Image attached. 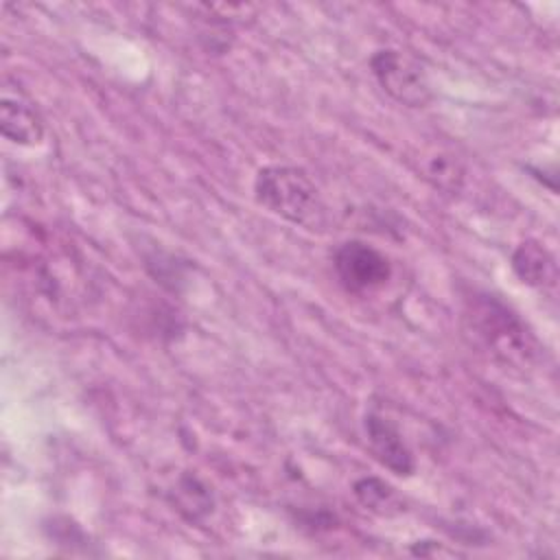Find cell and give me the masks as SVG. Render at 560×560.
I'll return each mask as SVG.
<instances>
[{
    "label": "cell",
    "instance_id": "8",
    "mask_svg": "<svg viewBox=\"0 0 560 560\" xmlns=\"http://www.w3.org/2000/svg\"><path fill=\"white\" fill-rule=\"evenodd\" d=\"M171 505L188 521L201 523L214 508V497L210 488L192 472L177 475L175 483L166 492Z\"/></svg>",
    "mask_w": 560,
    "mask_h": 560
},
{
    "label": "cell",
    "instance_id": "9",
    "mask_svg": "<svg viewBox=\"0 0 560 560\" xmlns=\"http://www.w3.org/2000/svg\"><path fill=\"white\" fill-rule=\"evenodd\" d=\"M357 501L376 512V514H394L400 510V501H398V494L394 492V488L389 483H385L383 479L378 477H363L354 483L352 488Z\"/></svg>",
    "mask_w": 560,
    "mask_h": 560
},
{
    "label": "cell",
    "instance_id": "2",
    "mask_svg": "<svg viewBox=\"0 0 560 560\" xmlns=\"http://www.w3.org/2000/svg\"><path fill=\"white\" fill-rule=\"evenodd\" d=\"M256 201L295 225L315 230L324 225V203L317 186L300 166L269 164L256 173Z\"/></svg>",
    "mask_w": 560,
    "mask_h": 560
},
{
    "label": "cell",
    "instance_id": "1",
    "mask_svg": "<svg viewBox=\"0 0 560 560\" xmlns=\"http://www.w3.org/2000/svg\"><path fill=\"white\" fill-rule=\"evenodd\" d=\"M464 319L472 337L501 363L525 368L536 359V337L501 298L475 293L468 298Z\"/></svg>",
    "mask_w": 560,
    "mask_h": 560
},
{
    "label": "cell",
    "instance_id": "10",
    "mask_svg": "<svg viewBox=\"0 0 560 560\" xmlns=\"http://www.w3.org/2000/svg\"><path fill=\"white\" fill-rule=\"evenodd\" d=\"M427 177L433 182L435 188L444 192H459L464 184V166L453 155H435L427 166Z\"/></svg>",
    "mask_w": 560,
    "mask_h": 560
},
{
    "label": "cell",
    "instance_id": "4",
    "mask_svg": "<svg viewBox=\"0 0 560 560\" xmlns=\"http://www.w3.org/2000/svg\"><path fill=\"white\" fill-rule=\"evenodd\" d=\"M332 267L341 287L354 295L374 293L392 278L389 258L363 241H343L337 245Z\"/></svg>",
    "mask_w": 560,
    "mask_h": 560
},
{
    "label": "cell",
    "instance_id": "7",
    "mask_svg": "<svg viewBox=\"0 0 560 560\" xmlns=\"http://www.w3.org/2000/svg\"><path fill=\"white\" fill-rule=\"evenodd\" d=\"M512 271L516 278L534 289H549L558 280L556 256L536 238H527L512 252Z\"/></svg>",
    "mask_w": 560,
    "mask_h": 560
},
{
    "label": "cell",
    "instance_id": "3",
    "mask_svg": "<svg viewBox=\"0 0 560 560\" xmlns=\"http://www.w3.org/2000/svg\"><path fill=\"white\" fill-rule=\"evenodd\" d=\"M370 70L376 83L405 107H424L433 98L424 68L407 52L381 48L370 57Z\"/></svg>",
    "mask_w": 560,
    "mask_h": 560
},
{
    "label": "cell",
    "instance_id": "5",
    "mask_svg": "<svg viewBox=\"0 0 560 560\" xmlns=\"http://www.w3.org/2000/svg\"><path fill=\"white\" fill-rule=\"evenodd\" d=\"M368 444L378 464L398 477H409L416 470V459L394 420L378 411H368L363 418Z\"/></svg>",
    "mask_w": 560,
    "mask_h": 560
},
{
    "label": "cell",
    "instance_id": "6",
    "mask_svg": "<svg viewBox=\"0 0 560 560\" xmlns=\"http://www.w3.org/2000/svg\"><path fill=\"white\" fill-rule=\"evenodd\" d=\"M0 127L2 136L15 144L33 147L39 144L44 138V120L33 101H28L20 90L11 94V90L4 88L0 105Z\"/></svg>",
    "mask_w": 560,
    "mask_h": 560
}]
</instances>
